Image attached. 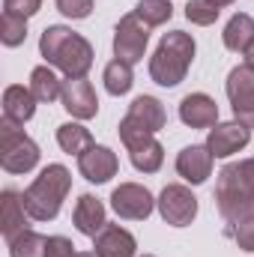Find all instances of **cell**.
Here are the masks:
<instances>
[{
	"mask_svg": "<svg viewBox=\"0 0 254 257\" xmlns=\"http://www.w3.org/2000/svg\"><path fill=\"white\" fill-rule=\"evenodd\" d=\"M177 174L191 186H200V183L209 180V174H212V153L206 150V144L203 147H197V144L186 147L177 156Z\"/></svg>",
	"mask_w": 254,
	"mask_h": 257,
	"instance_id": "15",
	"label": "cell"
},
{
	"mask_svg": "<svg viewBox=\"0 0 254 257\" xmlns=\"http://www.w3.org/2000/svg\"><path fill=\"white\" fill-rule=\"evenodd\" d=\"M24 39H27V18L3 12V18H0V42L6 48H18Z\"/></svg>",
	"mask_w": 254,
	"mask_h": 257,
	"instance_id": "28",
	"label": "cell"
},
{
	"mask_svg": "<svg viewBox=\"0 0 254 257\" xmlns=\"http://www.w3.org/2000/svg\"><path fill=\"white\" fill-rule=\"evenodd\" d=\"M0 165L6 174H30L39 165V147L9 117L0 120Z\"/></svg>",
	"mask_w": 254,
	"mask_h": 257,
	"instance_id": "4",
	"label": "cell"
},
{
	"mask_svg": "<svg viewBox=\"0 0 254 257\" xmlns=\"http://www.w3.org/2000/svg\"><path fill=\"white\" fill-rule=\"evenodd\" d=\"M57 9L63 12L66 18L81 21V18H87L93 12V0H57Z\"/></svg>",
	"mask_w": 254,
	"mask_h": 257,
	"instance_id": "31",
	"label": "cell"
},
{
	"mask_svg": "<svg viewBox=\"0 0 254 257\" xmlns=\"http://www.w3.org/2000/svg\"><path fill=\"white\" fill-rule=\"evenodd\" d=\"M111 206L126 221H144V218H150L156 200H153L150 189H144L138 183H123L111 192Z\"/></svg>",
	"mask_w": 254,
	"mask_h": 257,
	"instance_id": "8",
	"label": "cell"
},
{
	"mask_svg": "<svg viewBox=\"0 0 254 257\" xmlns=\"http://www.w3.org/2000/svg\"><path fill=\"white\" fill-rule=\"evenodd\" d=\"M72 221H75L78 233H84V236L93 239V236L108 224V218H105V203H102L99 197H93V194H81L78 203H75Z\"/></svg>",
	"mask_w": 254,
	"mask_h": 257,
	"instance_id": "17",
	"label": "cell"
},
{
	"mask_svg": "<svg viewBox=\"0 0 254 257\" xmlns=\"http://www.w3.org/2000/svg\"><path fill=\"white\" fill-rule=\"evenodd\" d=\"M135 123H141L144 128H150L153 135L162 132L165 123H168V114H165V105L156 99V96H138L132 105H129V114Z\"/></svg>",
	"mask_w": 254,
	"mask_h": 257,
	"instance_id": "19",
	"label": "cell"
},
{
	"mask_svg": "<svg viewBox=\"0 0 254 257\" xmlns=\"http://www.w3.org/2000/svg\"><path fill=\"white\" fill-rule=\"evenodd\" d=\"M248 141H251V128L242 126L239 120L215 123L206 135V150L212 153V159H227V156L239 153L242 147H248Z\"/></svg>",
	"mask_w": 254,
	"mask_h": 257,
	"instance_id": "10",
	"label": "cell"
},
{
	"mask_svg": "<svg viewBox=\"0 0 254 257\" xmlns=\"http://www.w3.org/2000/svg\"><path fill=\"white\" fill-rule=\"evenodd\" d=\"M221 39H224V48H227V51H236V54L245 51L254 39V18L245 15V12H236V15L227 21Z\"/></svg>",
	"mask_w": 254,
	"mask_h": 257,
	"instance_id": "21",
	"label": "cell"
},
{
	"mask_svg": "<svg viewBox=\"0 0 254 257\" xmlns=\"http://www.w3.org/2000/svg\"><path fill=\"white\" fill-rule=\"evenodd\" d=\"M72 189V174L63 165H48L42 168V174L24 189V209L33 221H51L60 215L66 194Z\"/></svg>",
	"mask_w": 254,
	"mask_h": 257,
	"instance_id": "2",
	"label": "cell"
},
{
	"mask_svg": "<svg viewBox=\"0 0 254 257\" xmlns=\"http://www.w3.org/2000/svg\"><path fill=\"white\" fill-rule=\"evenodd\" d=\"M209 3H212V6H218V9H221V6H230V3H233V0H209Z\"/></svg>",
	"mask_w": 254,
	"mask_h": 257,
	"instance_id": "35",
	"label": "cell"
},
{
	"mask_svg": "<svg viewBox=\"0 0 254 257\" xmlns=\"http://www.w3.org/2000/svg\"><path fill=\"white\" fill-rule=\"evenodd\" d=\"M93 248L99 257H135L138 242L120 224H105L96 236H93Z\"/></svg>",
	"mask_w": 254,
	"mask_h": 257,
	"instance_id": "14",
	"label": "cell"
},
{
	"mask_svg": "<svg viewBox=\"0 0 254 257\" xmlns=\"http://www.w3.org/2000/svg\"><path fill=\"white\" fill-rule=\"evenodd\" d=\"M144 257H153V254H144Z\"/></svg>",
	"mask_w": 254,
	"mask_h": 257,
	"instance_id": "37",
	"label": "cell"
},
{
	"mask_svg": "<svg viewBox=\"0 0 254 257\" xmlns=\"http://www.w3.org/2000/svg\"><path fill=\"white\" fill-rule=\"evenodd\" d=\"M36 114V96L30 93V87L24 90L21 84H12L6 87L3 93V117H9L12 123H27L30 117Z\"/></svg>",
	"mask_w": 254,
	"mask_h": 257,
	"instance_id": "18",
	"label": "cell"
},
{
	"mask_svg": "<svg viewBox=\"0 0 254 257\" xmlns=\"http://www.w3.org/2000/svg\"><path fill=\"white\" fill-rule=\"evenodd\" d=\"M215 206H218L221 218L230 221V224L254 218V194L239 189V186H230L224 180L215 183Z\"/></svg>",
	"mask_w": 254,
	"mask_h": 257,
	"instance_id": "9",
	"label": "cell"
},
{
	"mask_svg": "<svg viewBox=\"0 0 254 257\" xmlns=\"http://www.w3.org/2000/svg\"><path fill=\"white\" fill-rule=\"evenodd\" d=\"M39 51L48 60V66H57L66 78H87V72L93 66V45L63 24L42 30Z\"/></svg>",
	"mask_w": 254,
	"mask_h": 257,
	"instance_id": "1",
	"label": "cell"
},
{
	"mask_svg": "<svg viewBox=\"0 0 254 257\" xmlns=\"http://www.w3.org/2000/svg\"><path fill=\"white\" fill-rule=\"evenodd\" d=\"M63 108L75 120H93L99 111V99L96 90L87 78H66L63 81Z\"/></svg>",
	"mask_w": 254,
	"mask_h": 257,
	"instance_id": "11",
	"label": "cell"
},
{
	"mask_svg": "<svg viewBox=\"0 0 254 257\" xmlns=\"http://www.w3.org/2000/svg\"><path fill=\"white\" fill-rule=\"evenodd\" d=\"M9 257H48V236L24 230L9 242Z\"/></svg>",
	"mask_w": 254,
	"mask_h": 257,
	"instance_id": "25",
	"label": "cell"
},
{
	"mask_svg": "<svg viewBox=\"0 0 254 257\" xmlns=\"http://www.w3.org/2000/svg\"><path fill=\"white\" fill-rule=\"evenodd\" d=\"M57 144L69 156H81V153H87L93 147V135H90V128H84L81 123H63L57 128Z\"/></svg>",
	"mask_w": 254,
	"mask_h": 257,
	"instance_id": "23",
	"label": "cell"
},
{
	"mask_svg": "<svg viewBox=\"0 0 254 257\" xmlns=\"http://www.w3.org/2000/svg\"><path fill=\"white\" fill-rule=\"evenodd\" d=\"M102 81H105V90L111 96H126L129 90H132V84H135L132 63H126V60H111V63L105 66Z\"/></svg>",
	"mask_w": 254,
	"mask_h": 257,
	"instance_id": "24",
	"label": "cell"
},
{
	"mask_svg": "<svg viewBox=\"0 0 254 257\" xmlns=\"http://www.w3.org/2000/svg\"><path fill=\"white\" fill-rule=\"evenodd\" d=\"M180 120L191 128H212L218 123V105L206 93H189L180 102Z\"/></svg>",
	"mask_w": 254,
	"mask_h": 257,
	"instance_id": "16",
	"label": "cell"
},
{
	"mask_svg": "<svg viewBox=\"0 0 254 257\" xmlns=\"http://www.w3.org/2000/svg\"><path fill=\"white\" fill-rule=\"evenodd\" d=\"M27 209H24V197L18 192H12V189H6V192L0 194V233H3V239L6 242H12L18 233H24V230H30L27 227Z\"/></svg>",
	"mask_w": 254,
	"mask_h": 257,
	"instance_id": "13",
	"label": "cell"
},
{
	"mask_svg": "<svg viewBox=\"0 0 254 257\" xmlns=\"http://www.w3.org/2000/svg\"><path fill=\"white\" fill-rule=\"evenodd\" d=\"M30 93L36 96V102H54L63 96V81L54 75L51 66H36L30 72Z\"/></svg>",
	"mask_w": 254,
	"mask_h": 257,
	"instance_id": "22",
	"label": "cell"
},
{
	"mask_svg": "<svg viewBox=\"0 0 254 257\" xmlns=\"http://www.w3.org/2000/svg\"><path fill=\"white\" fill-rule=\"evenodd\" d=\"M218 180H224V183H230V186H239V189H245V192L254 194V159L233 162V165L221 168Z\"/></svg>",
	"mask_w": 254,
	"mask_h": 257,
	"instance_id": "27",
	"label": "cell"
},
{
	"mask_svg": "<svg viewBox=\"0 0 254 257\" xmlns=\"http://www.w3.org/2000/svg\"><path fill=\"white\" fill-rule=\"evenodd\" d=\"M75 245L66 236H48V257H75Z\"/></svg>",
	"mask_w": 254,
	"mask_h": 257,
	"instance_id": "33",
	"label": "cell"
},
{
	"mask_svg": "<svg viewBox=\"0 0 254 257\" xmlns=\"http://www.w3.org/2000/svg\"><path fill=\"white\" fill-rule=\"evenodd\" d=\"M147 42H150V27L138 18V12H129L120 18V24L114 27V54L117 60H126V63H141L144 60V51H147Z\"/></svg>",
	"mask_w": 254,
	"mask_h": 257,
	"instance_id": "5",
	"label": "cell"
},
{
	"mask_svg": "<svg viewBox=\"0 0 254 257\" xmlns=\"http://www.w3.org/2000/svg\"><path fill=\"white\" fill-rule=\"evenodd\" d=\"M159 215L171 224V227H186L197 215V197L186 186H165V192L156 200Z\"/></svg>",
	"mask_w": 254,
	"mask_h": 257,
	"instance_id": "7",
	"label": "cell"
},
{
	"mask_svg": "<svg viewBox=\"0 0 254 257\" xmlns=\"http://www.w3.org/2000/svg\"><path fill=\"white\" fill-rule=\"evenodd\" d=\"M78 171H81V177H84L87 183L102 186V183H108L111 177H117L120 162H117V153H114V150L96 147V144H93L87 153L78 156Z\"/></svg>",
	"mask_w": 254,
	"mask_h": 257,
	"instance_id": "12",
	"label": "cell"
},
{
	"mask_svg": "<svg viewBox=\"0 0 254 257\" xmlns=\"http://www.w3.org/2000/svg\"><path fill=\"white\" fill-rule=\"evenodd\" d=\"M42 9V0H3V12L6 15H18V18H30Z\"/></svg>",
	"mask_w": 254,
	"mask_h": 257,
	"instance_id": "30",
	"label": "cell"
},
{
	"mask_svg": "<svg viewBox=\"0 0 254 257\" xmlns=\"http://www.w3.org/2000/svg\"><path fill=\"white\" fill-rule=\"evenodd\" d=\"M233 239L242 251H254V218L233 224Z\"/></svg>",
	"mask_w": 254,
	"mask_h": 257,
	"instance_id": "32",
	"label": "cell"
},
{
	"mask_svg": "<svg viewBox=\"0 0 254 257\" xmlns=\"http://www.w3.org/2000/svg\"><path fill=\"white\" fill-rule=\"evenodd\" d=\"M218 6H212L209 0H189L186 3V18H189L191 24H197V27H209V24H215V18H218Z\"/></svg>",
	"mask_w": 254,
	"mask_h": 257,
	"instance_id": "29",
	"label": "cell"
},
{
	"mask_svg": "<svg viewBox=\"0 0 254 257\" xmlns=\"http://www.w3.org/2000/svg\"><path fill=\"white\" fill-rule=\"evenodd\" d=\"M135 12H138V18H141L147 27H162V24L171 21L174 6H171V0H138Z\"/></svg>",
	"mask_w": 254,
	"mask_h": 257,
	"instance_id": "26",
	"label": "cell"
},
{
	"mask_svg": "<svg viewBox=\"0 0 254 257\" xmlns=\"http://www.w3.org/2000/svg\"><path fill=\"white\" fill-rule=\"evenodd\" d=\"M191 57H194V39L186 30H171L162 36L156 54L150 57V78L159 87H177L189 75Z\"/></svg>",
	"mask_w": 254,
	"mask_h": 257,
	"instance_id": "3",
	"label": "cell"
},
{
	"mask_svg": "<svg viewBox=\"0 0 254 257\" xmlns=\"http://www.w3.org/2000/svg\"><path fill=\"white\" fill-rule=\"evenodd\" d=\"M129 150V159H132V165L141 171V174H156L159 168H162V162H165V147L150 135V138H144V141H138V144H132L126 147Z\"/></svg>",
	"mask_w": 254,
	"mask_h": 257,
	"instance_id": "20",
	"label": "cell"
},
{
	"mask_svg": "<svg viewBox=\"0 0 254 257\" xmlns=\"http://www.w3.org/2000/svg\"><path fill=\"white\" fill-rule=\"evenodd\" d=\"M75 257H99V254H96V251H78Z\"/></svg>",
	"mask_w": 254,
	"mask_h": 257,
	"instance_id": "36",
	"label": "cell"
},
{
	"mask_svg": "<svg viewBox=\"0 0 254 257\" xmlns=\"http://www.w3.org/2000/svg\"><path fill=\"white\" fill-rule=\"evenodd\" d=\"M224 90H227L233 117H236L242 126L254 128V69L251 66H236V69H230Z\"/></svg>",
	"mask_w": 254,
	"mask_h": 257,
	"instance_id": "6",
	"label": "cell"
},
{
	"mask_svg": "<svg viewBox=\"0 0 254 257\" xmlns=\"http://www.w3.org/2000/svg\"><path fill=\"white\" fill-rule=\"evenodd\" d=\"M242 54H245V66H251V69H254V39H251V45H248Z\"/></svg>",
	"mask_w": 254,
	"mask_h": 257,
	"instance_id": "34",
	"label": "cell"
}]
</instances>
